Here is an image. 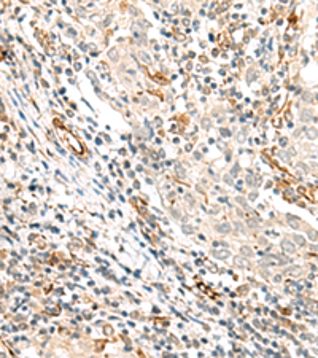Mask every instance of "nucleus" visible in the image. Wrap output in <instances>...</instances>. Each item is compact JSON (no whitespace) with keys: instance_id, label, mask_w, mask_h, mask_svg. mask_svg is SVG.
Returning a JSON list of instances; mask_svg holds the SVG:
<instances>
[{"instance_id":"nucleus-2","label":"nucleus","mask_w":318,"mask_h":358,"mask_svg":"<svg viewBox=\"0 0 318 358\" xmlns=\"http://www.w3.org/2000/svg\"><path fill=\"white\" fill-rule=\"evenodd\" d=\"M286 221H288V225L291 226L293 229H299V220L294 218L293 215H286Z\"/></svg>"},{"instance_id":"nucleus-12","label":"nucleus","mask_w":318,"mask_h":358,"mask_svg":"<svg viewBox=\"0 0 318 358\" xmlns=\"http://www.w3.org/2000/svg\"><path fill=\"white\" fill-rule=\"evenodd\" d=\"M294 239H296V241L299 242V245H302V244H304V239L301 237V236H296V237H294Z\"/></svg>"},{"instance_id":"nucleus-10","label":"nucleus","mask_w":318,"mask_h":358,"mask_svg":"<svg viewBox=\"0 0 318 358\" xmlns=\"http://www.w3.org/2000/svg\"><path fill=\"white\" fill-rule=\"evenodd\" d=\"M110 57H111L113 60H116V59H118V53H116V49H111V51H110Z\"/></svg>"},{"instance_id":"nucleus-4","label":"nucleus","mask_w":318,"mask_h":358,"mask_svg":"<svg viewBox=\"0 0 318 358\" xmlns=\"http://www.w3.org/2000/svg\"><path fill=\"white\" fill-rule=\"evenodd\" d=\"M306 136L310 138V140H315V138L318 137V132L315 127H306Z\"/></svg>"},{"instance_id":"nucleus-6","label":"nucleus","mask_w":318,"mask_h":358,"mask_svg":"<svg viewBox=\"0 0 318 358\" xmlns=\"http://www.w3.org/2000/svg\"><path fill=\"white\" fill-rule=\"evenodd\" d=\"M307 236H309L312 241H317V239H318V232L313 231V229H309V231H307Z\"/></svg>"},{"instance_id":"nucleus-5","label":"nucleus","mask_w":318,"mask_h":358,"mask_svg":"<svg viewBox=\"0 0 318 358\" xmlns=\"http://www.w3.org/2000/svg\"><path fill=\"white\" fill-rule=\"evenodd\" d=\"M240 252H242V255H243V256H246V258L253 256V250L250 248V247H246V245H245V247H242V248H240Z\"/></svg>"},{"instance_id":"nucleus-7","label":"nucleus","mask_w":318,"mask_h":358,"mask_svg":"<svg viewBox=\"0 0 318 358\" xmlns=\"http://www.w3.org/2000/svg\"><path fill=\"white\" fill-rule=\"evenodd\" d=\"M138 56L142 57V60H143V62H147V64H151V59H150V56H148V54H145L143 51H140V53H138Z\"/></svg>"},{"instance_id":"nucleus-11","label":"nucleus","mask_w":318,"mask_h":358,"mask_svg":"<svg viewBox=\"0 0 318 358\" xmlns=\"http://www.w3.org/2000/svg\"><path fill=\"white\" fill-rule=\"evenodd\" d=\"M235 264H240V266H243V268H245L246 263L243 261V259H240V258H235Z\"/></svg>"},{"instance_id":"nucleus-3","label":"nucleus","mask_w":318,"mask_h":358,"mask_svg":"<svg viewBox=\"0 0 318 358\" xmlns=\"http://www.w3.org/2000/svg\"><path fill=\"white\" fill-rule=\"evenodd\" d=\"M216 231L223 232V234H228V232L231 231V226H229L228 223H219V225H216Z\"/></svg>"},{"instance_id":"nucleus-1","label":"nucleus","mask_w":318,"mask_h":358,"mask_svg":"<svg viewBox=\"0 0 318 358\" xmlns=\"http://www.w3.org/2000/svg\"><path fill=\"white\" fill-rule=\"evenodd\" d=\"M282 248L285 250L286 253H294V252H296V247H294V244H293V242H290L288 239H285V241L282 242Z\"/></svg>"},{"instance_id":"nucleus-14","label":"nucleus","mask_w":318,"mask_h":358,"mask_svg":"<svg viewBox=\"0 0 318 358\" xmlns=\"http://www.w3.org/2000/svg\"><path fill=\"white\" fill-rule=\"evenodd\" d=\"M304 99H306V100H309V99H310V94H309V92H306V94H304Z\"/></svg>"},{"instance_id":"nucleus-8","label":"nucleus","mask_w":318,"mask_h":358,"mask_svg":"<svg viewBox=\"0 0 318 358\" xmlns=\"http://www.w3.org/2000/svg\"><path fill=\"white\" fill-rule=\"evenodd\" d=\"M229 255L228 250H221V252H215V256L216 258H226V256Z\"/></svg>"},{"instance_id":"nucleus-13","label":"nucleus","mask_w":318,"mask_h":358,"mask_svg":"<svg viewBox=\"0 0 318 358\" xmlns=\"http://www.w3.org/2000/svg\"><path fill=\"white\" fill-rule=\"evenodd\" d=\"M274 282H282V275H275L274 277Z\"/></svg>"},{"instance_id":"nucleus-9","label":"nucleus","mask_w":318,"mask_h":358,"mask_svg":"<svg viewBox=\"0 0 318 358\" xmlns=\"http://www.w3.org/2000/svg\"><path fill=\"white\" fill-rule=\"evenodd\" d=\"M258 225H259V221H256V220H248V226H250V228H256Z\"/></svg>"}]
</instances>
